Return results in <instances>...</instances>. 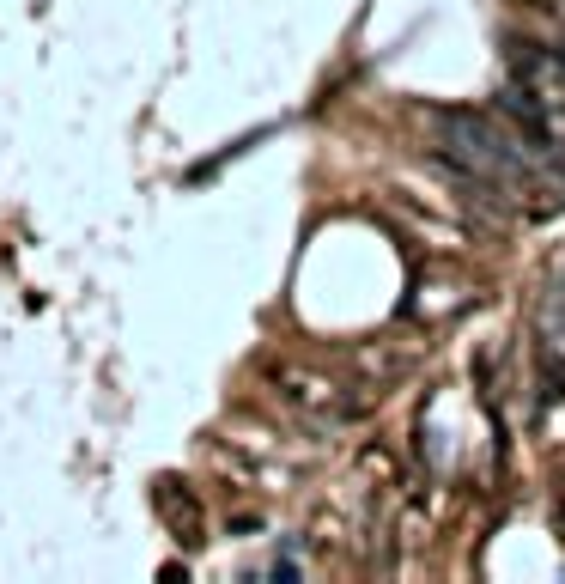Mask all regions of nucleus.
<instances>
[{
  "label": "nucleus",
  "instance_id": "2",
  "mask_svg": "<svg viewBox=\"0 0 565 584\" xmlns=\"http://www.w3.org/2000/svg\"><path fill=\"white\" fill-rule=\"evenodd\" d=\"M511 80H523L547 110H565V49H541V43H511Z\"/></svg>",
  "mask_w": 565,
  "mask_h": 584
},
{
  "label": "nucleus",
  "instance_id": "1",
  "mask_svg": "<svg viewBox=\"0 0 565 584\" xmlns=\"http://www.w3.org/2000/svg\"><path fill=\"white\" fill-rule=\"evenodd\" d=\"M426 122L444 134V159L487 177V183H529V146L523 134L493 110H426Z\"/></svg>",
  "mask_w": 565,
  "mask_h": 584
}]
</instances>
